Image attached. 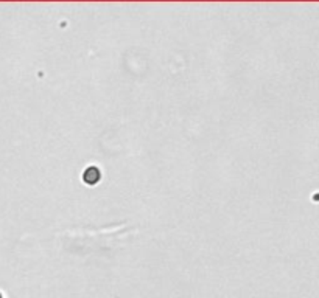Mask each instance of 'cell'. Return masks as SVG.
<instances>
[{"label": "cell", "mask_w": 319, "mask_h": 298, "mask_svg": "<svg viewBox=\"0 0 319 298\" xmlns=\"http://www.w3.org/2000/svg\"><path fill=\"white\" fill-rule=\"evenodd\" d=\"M83 180H85L87 185H95L100 180V169L95 166L87 168L85 174H83Z\"/></svg>", "instance_id": "cell-1"}, {"label": "cell", "mask_w": 319, "mask_h": 298, "mask_svg": "<svg viewBox=\"0 0 319 298\" xmlns=\"http://www.w3.org/2000/svg\"><path fill=\"white\" fill-rule=\"evenodd\" d=\"M0 298H3V297H2V294H0Z\"/></svg>", "instance_id": "cell-2"}]
</instances>
